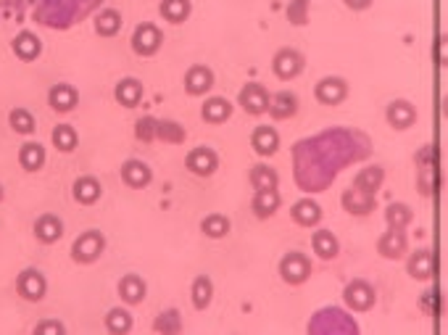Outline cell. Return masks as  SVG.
I'll use <instances>...</instances> for the list:
<instances>
[{
	"instance_id": "30bf717a",
	"label": "cell",
	"mask_w": 448,
	"mask_h": 335,
	"mask_svg": "<svg viewBox=\"0 0 448 335\" xmlns=\"http://www.w3.org/2000/svg\"><path fill=\"white\" fill-rule=\"evenodd\" d=\"M435 272V262H432V251L430 248H422L417 254L408 259V274L414 280H430Z\"/></svg>"
},
{
	"instance_id": "b9f144b4",
	"label": "cell",
	"mask_w": 448,
	"mask_h": 335,
	"mask_svg": "<svg viewBox=\"0 0 448 335\" xmlns=\"http://www.w3.org/2000/svg\"><path fill=\"white\" fill-rule=\"evenodd\" d=\"M156 119H150V116H145V119H140L138 122V138L140 140H153L156 138Z\"/></svg>"
},
{
	"instance_id": "ac0fdd59",
	"label": "cell",
	"mask_w": 448,
	"mask_h": 335,
	"mask_svg": "<svg viewBox=\"0 0 448 335\" xmlns=\"http://www.w3.org/2000/svg\"><path fill=\"white\" fill-rule=\"evenodd\" d=\"M50 106L56 111H71L77 106V90L71 85H56L50 90Z\"/></svg>"
},
{
	"instance_id": "7bdbcfd3",
	"label": "cell",
	"mask_w": 448,
	"mask_h": 335,
	"mask_svg": "<svg viewBox=\"0 0 448 335\" xmlns=\"http://www.w3.org/2000/svg\"><path fill=\"white\" fill-rule=\"evenodd\" d=\"M35 333H40V335H48V333L61 335V333H63V325H61V322H40V325L35 327Z\"/></svg>"
},
{
	"instance_id": "f1b7e54d",
	"label": "cell",
	"mask_w": 448,
	"mask_h": 335,
	"mask_svg": "<svg viewBox=\"0 0 448 335\" xmlns=\"http://www.w3.org/2000/svg\"><path fill=\"white\" fill-rule=\"evenodd\" d=\"M311 243H314V251H317L322 259H329V256L338 254V240H335V235L329 233V230H319V233H314Z\"/></svg>"
},
{
	"instance_id": "8992f818",
	"label": "cell",
	"mask_w": 448,
	"mask_h": 335,
	"mask_svg": "<svg viewBox=\"0 0 448 335\" xmlns=\"http://www.w3.org/2000/svg\"><path fill=\"white\" fill-rule=\"evenodd\" d=\"M272 66H274V74H277V77L290 80V77L301 74V69H303V59H301V53L285 48V51H279L277 56H274V63H272Z\"/></svg>"
},
{
	"instance_id": "3957f363",
	"label": "cell",
	"mask_w": 448,
	"mask_h": 335,
	"mask_svg": "<svg viewBox=\"0 0 448 335\" xmlns=\"http://www.w3.org/2000/svg\"><path fill=\"white\" fill-rule=\"evenodd\" d=\"M161 45V30L156 24H140L135 35H132V48L140 56H153Z\"/></svg>"
},
{
	"instance_id": "603a6c76",
	"label": "cell",
	"mask_w": 448,
	"mask_h": 335,
	"mask_svg": "<svg viewBox=\"0 0 448 335\" xmlns=\"http://www.w3.org/2000/svg\"><path fill=\"white\" fill-rule=\"evenodd\" d=\"M74 198L80 203H95L100 198V183L95 177H80L74 183Z\"/></svg>"
},
{
	"instance_id": "e0dca14e",
	"label": "cell",
	"mask_w": 448,
	"mask_h": 335,
	"mask_svg": "<svg viewBox=\"0 0 448 335\" xmlns=\"http://www.w3.org/2000/svg\"><path fill=\"white\" fill-rule=\"evenodd\" d=\"M119 296L127 304H140L143 296H145V283L140 280L138 274H127L119 280Z\"/></svg>"
},
{
	"instance_id": "ba28073f",
	"label": "cell",
	"mask_w": 448,
	"mask_h": 335,
	"mask_svg": "<svg viewBox=\"0 0 448 335\" xmlns=\"http://www.w3.org/2000/svg\"><path fill=\"white\" fill-rule=\"evenodd\" d=\"M16 285H19V293L24 296V298H30V301H37V298L45 296V277H42L40 272H35V269L21 272Z\"/></svg>"
},
{
	"instance_id": "8fae6325",
	"label": "cell",
	"mask_w": 448,
	"mask_h": 335,
	"mask_svg": "<svg viewBox=\"0 0 448 335\" xmlns=\"http://www.w3.org/2000/svg\"><path fill=\"white\" fill-rule=\"evenodd\" d=\"M404 251H406V235H404V230L390 227L388 233L380 238V254L388 256V259H399V256H404Z\"/></svg>"
},
{
	"instance_id": "83f0119b",
	"label": "cell",
	"mask_w": 448,
	"mask_h": 335,
	"mask_svg": "<svg viewBox=\"0 0 448 335\" xmlns=\"http://www.w3.org/2000/svg\"><path fill=\"white\" fill-rule=\"evenodd\" d=\"M188 13H190V0H161V16L164 19L179 24V21L188 19Z\"/></svg>"
},
{
	"instance_id": "60d3db41",
	"label": "cell",
	"mask_w": 448,
	"mask_h": 335,
	"mask_svg": "<svg viewBox=\"0 0 448 335\" xmlns=\"http://www.w3.org/2000/svg\"><path fill=\"white\" fill-rule=\"evenodd\" d=\"M153 327H156L159 333H179V330H182L177 312H164V315L156 319V325H153Z\"/></svg>"
},
{
	"instance_id": "d4e9b609",
	"label": "cell",
	"mask_w": 448,
	"mask_h": 335,
	"mask_svg": "<svg viewBox=\"0 0 448 335\" xmlns=\"http://www.w3.org/2000/svg\"><path fill=\"white\" fill-rule=\"evenodd\" d=\"M279 206V193L277 188H272V190H256V198H253V212L259 214V217H269V214H274Z\"/></svg>"
},
{
	"instance_id": "2e32d148",
	"label": "cell",
	"mask_w": 448,
	"mask_h": 335,
	"mask_svg": "<svg viewBox=\"0 0 448 335\" xmlns=\"http://www.w3.org/2000/svg\"><path fill=\"white\" fill-rule=\"evenodd\" d=\"M203 119L211 124H219V122H227L229 114H232V103L224 101V98H209V101L203 103Z\"/></svg>"
},
{
	"instance_id": "7a4b0ae2",
	"label": "cell",
	"mask_w": 448,
	"mask_h": 335,
	"mask_svg": "<svg viewBox=\"0 0 448 335\" xmlns=\"http://www.w3.org/2000/svg\"><path fill=\"white\" fill-rule=\"evenodd\" d=\"M311 272V264H309V259L303 254H288L282 262H279V274H282V280L290 285H301L306 277H309Z\"/></svg>"
},
{
	"instance_id": "8d00e7d4",
	"label": "cell",
	"mask_w": 448,
	"mask_h": 335,
	"mask_svg": "<svg viewBox=\"0 0 448 335\" xmlns=\"http://www.w3.org/2000/svg\"><path fill=\"white\" fill-rule=\"evenodd\" d=\"M106 327H109L111 333H127L132 327V317L130 312H124V309H111L109 317H106Z\"/></svg>"
},
{
	"instance_id": "e575fe53",
	"label": "cell",
	"mask_w": 448,
	"mask_h": 335,
	"mask_svg": "<svg viewBox=\"0 0 448 335\" xmlns=\"http://www.w3.org/2000/svg\"><path fill=\"white\" fill-rule=\"evenodd\" d=\"M53 145H56L59 151H74V145H77V133L71 130L69 124H59V127L53 130Z\"/></svg>"
},
{
	"instance_id": "5bb4252c",
	"label": "cell",
	"mask_w": 448,
	"mask_h": 335,
	"mask_svg": "<svg viewBox=\"0 0 448 335\" xmlns=\"http://www.w3.org/2000/svg\"><path fill=\"white\" fill-rule=\"evenodd\" d=\"M63 233V224L59 222V217H53V214H42L40 219L35 222V235L40 238L42 243H56Z\"/></svg>"
},
{
	"instance_id": "7c38bea8",
	"label": "cell",
	"mask_w": 448,
	"mask_h": 335,
	"mask_svg": "<svg viewBox=\"0 0 448 335\" xmlns=\"http://www.w3.org/2000/svg\"><path fill=\"white\" fill-rule=\"evenodd\" d=\"M214 85V74H211L206 66H193V69L185 74V90L190 95H203Z\"/></svg>"
},
{
	"instance_id": "7402d4cb",
	"label": "cell",
	"mask_w": 448,
	"mask_h": 335,
	"mask_svg": "<svg viewBox=\"0 0 448 335\" xmlns=\"http://www.w3.org/2000/svg\"><path fill=\"white\" fill-rule=\"evenodd\" d=\"M279 145V135L272 130V127H259L256 133H253V148H256V153H261V156H272V153L277 151Z\"/></svg>"
},
{
	"instance_id": "ee69618b",
	"label": "cell",
	"mask_w": 448,
	"mask_h": 335,
	"mask_svg": "<svg viewBox=\"0 0 448 335\" xmlns=\"http://www.w3.org/2000/svg\"><path fill=\"white\" fill-rule=\"evenodd\" d=\"M349 8H353V11H364V8H369L372 6V0H343Z\"/></svg>"
},
{
	"instance_id": "9a60e30c",
	"label": "cell",
	"mask_w": 448,
	"mask_h": 335,
	"mask_svg": "<svg viewBox=\"0 0 448 335\" xmlns=\"http://www.w3.org/2000/svg\"><path fill=\"white\" fill-rule=\"evenodd\" d=\"M274 119H288L293 114L298 111V98L293 95V92H277L274 95V101H269V109H267Z\"/></svg>"
},
{
	"instance_id": "d590c367",
	"label": "cell",
	"mask_w": 448,
	"mask_h": 335,
	"mask_svg": "<svg viewBox=\"0 0 448 335\" xmlns=\"http://www.w3.org/2000/svg\"><path fill=\"white\" fill-rule=\"evenodd\" d=\"M385 219H388L390 227L404 230V227L411 222V212H408V206H404V203H390L388 212H385Z\"/></svg>"
},
{
	"instance_id": "d6a6232c",
	"label": "cell",
	"mask_w": 448,
	"mask_h": 335,
	"mask_svg": "<svg viewBox=\"0 0 448 335\" xmlns=\"http://www.w3.org/2000/svg\"><path fill=\"white\" fill-rule=\"evenodd\" d=\"M121 27V16L116 13V11H103L98 19H95V32L98 35H106V37H111V35H116Z\"/></svg>"
},
{
	"instance_id": "f546056e",
	"label": "cell",
	"mask_w": 448,
	"mask_h": 335,
	"mask_svg": "<svg viewBox=\"0 0 448 335\" xmlns=\"http://www.w3.org/2000/svg\"><path fill=\"white\" fill-rule=\"evenodd\" d=\"M19 162L24 169H30V172H35V169H40L42 162H45V151H42V145H37V142H30V145H24L19 153Z\"/></svg>"
},
{
	"instance_id": "44dd1931",
	"label": "cell",
	"mask_w": 448,
	"mask_h": 335,
	"mask_svg": "<svg viewBox=\"0 0 448 335\" xmlns=\"http://www.w3.org/2000/svg\"><path fill=\"white\" fill-rule=\"evenodd\" d=\"M140 98H143V85H140L138 80H121L119 85H116V101H119L121 106L132 109V106L140 103Z\"/></svg>"
},
{
	"instance_id": "f35d334b",
	"label": "cell",
	"mask_w": 448,
	"mask_h": 335,
	"mask_svg": "<svg viewBox=\"0 0 448 335\" xmlns=\"http://www.w3.org/2000/svg\"><path fill=\"white\" fill-rule=\"evenodd\" d=\"M156 135L164 138V140H169V142H182L185 130H182L177 122H159L156 124Z\"/></svg>"
},
{
	"instance_id": "836d02e7",
	"label": "cell",
	"mask_w": 448,
	"mask_h": 335,
	"mask_svg": "<svg viewBox=\"0 0 448 335\" xmlns=\"http://www.w3.org/2000/svg\"><path fill=\"white\" fill-rule=\"evenodd\" d=\"M200 230L209 235V238H224V235L229 233V219L227 217H222V214H211V217L203 219Z\"/></svg>"
},
{
	"instance_id": "f6af8a7d",
	"label": "cell",
	"mask_w": 448,
	"mask_h": 335,
	"mask_svg": "<svg viewBox=\"0 0 448 335\" xmlns=\"http://www.w3.org/2000/svg\"><path fill=\"white\" fill-rule=\"evenodd\" d=\"M0 198H3V188H0Z\"/></svg>"
},
{
	"instance_id": "6da1fadb",
	"label": "cell",
	"mask_w": 448,
	"mask_h": 335,
	"mask_svg": "<svg viewBox=\"0 0 448 335\" xmlns=\"http://www.w3.org/2000/svg\"><path fill=\"white\" fill-rule=\"evenodd\" d=\"M103 245H106L103 235H100L98 230H87V233L80 235V238L74 240V245H71V256H74L77 262H82V264H90V262H95L100 256Z\"/></svg>"
},
{
	"instance_id": "4dcf8cb0",
	"label": "cell",
	"mask_w": 448,
	"mask_h": 335,
	"mask_svg": "<svg viewBox=\"0 0 448 335\" xmlns=\"http://www.w3.org/2000/svg\"><path fill=\"white\" fill-rule=\"evenodd\" d=\"M211 296H214V285L206 274H200L195 277V283H193V304L198 306V309H206L211 304Z\"/></svg>"
},
{
	"instance_id": "9c48e42d",
	"label": "cell",
	"mask_w": 448,
	"mask_h": 335,
	"mask_svg": "<svg viewBox=\"0 0 448 335\" xmlns=\"http://www.w3.org/2000/svg\"><path fill=\"white\" fill-rule=\"evenodd\" d=\"M217 164L219 159L211 148H195L188 153V169H193L195 174H211L217 169Z\"/></svg>"
},
{
	"instance_id": "5b68a950",
	"label": "cell",
	"mask_w": 448,
	"mask_h": 335,
	"mask_svg": "<svg viewBox=\"0 0 448 335\" xmlns=\"http://www.w3.org/2000/svg\"><path fill=\"white\" fill-rule=\"evenodd\" d=\"M346 304L351 309H356V312H367L369 306L375 304V291L364 280H353L346 288Z\"/></svg>"
},
{
	"instance_id": "ffe728a7",
	"label": "cell",
	"mask_w": 448,
	"mask_h": 335,
	"mask_svg": "<svg viewBox=\"0 0 448 335\" xmlns=\"http://www.w3.org/2000/svg\"><path fill=\"white\" fill-rule=\"evenodd\" d=\"M121 177L132 188H143V185L150 183V169L143 162H127L121 166Z\"/></svg>"
},
{
	"instance_id": "52a82bcc",
	"label": "cell",
	"mask_w": 448,
	"mask_h": 335,
	"mask_svg": "<svg viewBox=\"0 0 448 335\" xmlns=\"http://www.w3.org/2000/svg\"><path fill=\"white\" fill-rule=\"evenodd\" d=\"M317 98L322 103H327V106H335V103H340L343 98H346V92H349V87H346V82L340 80V77H325V80L317 85Z\"/></svg>"
},
{
	"instance_id": "cb8c5ba5",
	"label": "cell",
	"mask_w": 448,
	"mask_h": 335,
	"mask_svg": "<svg viewBox=\"0 0 448 335\" xmlns=\"http://www.w3.org/2000/svg\"><path fill=\"white\" fill-rule=\"evenodd\" d=\"M343 206H346L351 214H367L369 209L375 206V198L369 193H364V190L353 188V190H349V193L343 195Z\"/></svg>"
},
{
	"instance_id": "277c9868",
	"label": "cell",
	"mask_w": 448,
	"mask_h": 335,
	"mask_svg": "<svg viewBox=\"0 0 448 335\" xmlns=\"http://www.w3.org/2000/svg\"><path fill=\"white\" fill-rule=\"evenodd\" d=\"M240 106H243V109H246L248 114H253V116L264 114L269 109V95H267V90H264L261 85H256V82L246 85V87L240 90Z\"/></svg>"
},
{
	"instance_id": "4fadbf2b",
	"label": "cell",
	"mask_w": 448,
	"mask_h": 335,
	"mask_svg": "<svg viewBox=\"0 0 448 335\" xmlns=\"http://www.w3.org/2000/svg\"><path fill=\"white\" fill-rule=\"evenodd\" d=\"M417 119V114H414V106L406 101H393L388 106V122L396 127V130H406L411 127Z\"/></svg>"
},
{
	"instance_id": "74e56055",
	"label": "cell",
	"mask_w": 448,
	"mask_h": 335,
	"mask_svg": "<svg viewBox=\"0 0 448 335\" xmlns=\"http://www.w3.org/2000/svg\"><path fill=\"white\" fill-rule=\"evenodd\" d=\"M11 127L21 135H30L35 130V119H32V114L27 109H13L11 111Z\"/></svg>"
},
{
	"instance_id": "484cf974",
	"label": "cell",
	"mask_w": 448,
	"mask_h": 335,
	"mask_svg": "<svg viewBox=\"0 0 448 335\" xmlns=\"http://www.w3.org/2000/svg\"><path fill=\"white\" fill-rule=\"evenodd\" d=\"M293 219L298 224L311 227V224H317L319 219H322V209H319L314 201H298L293 206Z\"/></svg>"
},
{
	"instance_id": "1f68e13d",
	"label": "cell",
	"mask_w": 448,
	"mask_h": 335,
	"mask_svg": "<svg viewBox=\"0 0 448 335\" xmlns=\"http://www.w3.org/2000/svg\"><path fill=\"white\" fill-rule=\"evenodd\" d=\"M250 183H253L256 190H272V188H277V172L264 166V164H261V166H253Z\"/></svg>"
},
{
	"instance_id": "ab89813d",
	"label": "cell",
	"mask_w": 448,
	"mask_h": 335,
	"mask_svg": "<svg viewBox=\"0 0 448 335\" xmlns=\"http://www.w3.org/2000/svg\"><path fill=\"white\" fill-rule=\"evenodd\" d=\"M288 19L293 24H306V19H309V0H293L288 6Z\"/></svg>"
},
{
	"instance_id": "4316f807",
	"label": "cell",
	"mask_w": 448,
	"mask_h": 335,
	"mask_svg": "<svg viewBox=\"0 0 448 335\" xmlns=\"http://www.w3.org/2000/svg\"><path fill=\"white\" fill-rule=\"evenodd\" d=\"M382 177H385V172L380 169V166H367V169H361L356 177V188L358 190H364V193L375 195V190L380 188V183H382Z\"/></svg>"
},
{
	"instance_id": "d6986e66",
	"label": "cell",
	"mask_w": 448,
	"mask_h": 335,
	"mask_svg": "<svg viewBox=\"0 0 448 335\" xmlns=\"http://www.w3.org/2000/svg\"><path fill=\"white\" fill-rule=\"evenodd\" d=\"M13 53L19 59H24V61H32L40 53V40L32 32H21V35H16V40H13Z\"/></svg>"
}]
</instances>
